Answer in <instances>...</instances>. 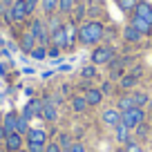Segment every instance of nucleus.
<instances>
[{"label":"nucleus","mask_w":152,"mask_h":152,"mask_svg":"<svg viewBox=\"0 0 152 152\" xmlns=\"http://www.w3.org/2000/svg\"><path fill=\"white\" fill-rule=\"evenodd\" d=\"M29 119H25V116H18V123H16V132L18 134H27L29 132Z\"/></svg>","instance_id":"nucleus-24"},{"label":"nucleus","mask_w":152,"mask_h":152,"mask_svg":"<svg viewBox=\"0 0 152 152\" xmlns=\"http://www.w3.org/2000/svg\"><path fill=\"white\" fill-rule=\"evenodd\" d=\"M5 148L9 152H18L20 148H23V134H18V132H9L5 137Z\"/></svg>","instance_id":"nucleus-7"},{"label":"nucleus","mask_w":152,"mask_h":152,"mask_svg":"<svg viewBox=\"0 0 152 152\" xmlns=\"http://www.w3.org/2000/svg\"><path fill=\"white\" fill-rule=\"evenodd\" d=\"M137 2H139V0H116V5H119V9H121V11H125V14L134 11Z\"/></svg>","instance_id":"nucleus-22"},{"label":"nucleus","mask_w":152,"mask_h":152,"mask_svg":"<svg viewBox=\"0 0 152 152\" xmlns=\"http://www.w3.org/2000/svg\"><path fill=\"white\" fill-rule=\"evenodd\" d=\"M31 56L36 58V61H43V58H47V49H45L43 45H40V47H36V49L31 52Z\"/></svg>","instance_id":"nucleus-27"},{"label":"nucleus","mask_w":152,"mask_h":152,"mask_svg":"<svg viewBox=\"0 0 152 152\" xmlns=\"http://www.w3.org/2000/svg\"><path fill=\"white\" fill-rule=\"evenodd\" d=\"M29 31L34 34V38H36V43H40L43 47H45V45L49 43V40H52V36L47 34V29H45L43 20H34V23H31V29H29Z\"/></svg>","instance_id":"nucleus-4"},{"label":"nucleus","mask_w":152,"mask_h":152,"mask_svg":"<svg viewBox=\"0 0 152 152\" xmlns=\"http://www.w3.org/2000/svg\"><path fill=\"white\" fill-rule=\"evenodd\" d=\"M0 9H2V0H0Z\"/></svg>","instance_id":"nucleus-41"},{"label":"nucleus","mask_w":152,"mask_h":152,"mask_svg":"<svg viewBox=\"0 0 152 152\" xmlns=\"http://www.w3.org/2000/svg\"><path fill=\"white\" fill-rule=\"evenodd\" d=\"M18 152H25V150H18Z\"/></svg>","instance_id":"nucleus-42"},{"label":"nucleus","mask_w":152,"mask_h":152,"mask_svg":"<svg viewBox=\"0 0 152 152\" xmlns=\"http://www.w3.org/2000/svg\"><path fill=\"white\" fill-rule=\"evenodd\" d=\"M137 78H139V72H134V74H130V76H123V78H121V87H123V90L134 87L137 85Z\"/></svg>","instance_id":"nucleus-18"},{"label":"nucleus","mask_w":152,"mask_h":152,"mask_svg":"<svg viewBox=\"0 0 152 152\" xmlns=\"http://www.w3.org/2000/svg\"><path fill=\"white\" fill-rule=\"evenodd\" d=\"M130 25H132V27H137L143 36H148V34L152 31V25L148 23L145 18H139V16H132V23H130Z\"/></svg>","instance_id":"nucleus-13"},{"label":"nucleus","mask_w":152,"mask_h":152,"mask_svg":"<svg viewBox=\"0 0 152 152\" xmlns=\"http://www.w3.org/2000/svg\"><path fill=\"white\" fill-rule=\"evenodd\" d=\"M125 152H143V150H141V145H139L137 141H128L125 143Z\"/></svg>","instance_id":"nucleus-28"},{"label":"nucleus","mask_w":152,"mask_h":152,"mask_svg":"<svg viewBox=\"0 0 152 152\" xmlns=\"http://www.w3.org/2000/svg\"><path fill=\"white\" fill-rule=\"evenodd\" d=\"M27 145H29L27 152H45V145H47V143H45V145L43 143H27Z\"/></svg>","instance_id":"nucleus-30"},{"label":"nucleus","mask_w":152,"mask_h":152,"mask_svg":"<svg viewBox=\"0 0 152 152\" xmlns=\"http://www.w3.org/2000/svg\"><path fill=\"white\" fill-rule=\"evenodd\" d=\"M103 34H105V27L99 20H90V23H85L78 29V38H81L83 45H96L103 38Z\"/></svg>","instance_id":"nucleus-1"},{"label":"nucleus","mask_w":152,"mask_h":152,"mask_svg":"<svg viewBox=\"0 0 152 152\" xmlns=\"http://www.w3.org/2000/svg\"><path fill=\"white\" fill-rule=\"evenodd\" d=\"M114 56H116V52L110 45H103V47H96L92 52V63L94 65H110L114 61Z\"/></svg>","instance_id":"nucleus-3"},{"label":"nucleus","mask_w":152,"mask_h":152,"mask_svg":"<svg viewBox=\"0 0 152 152\" xmlns=\"http://www.w3.org/2000/svg\"><path fill=\"white\" fill-rule=\"evenodd\" d=\"M143 121H145V112H143V107H132V110H128V112H121V125H125L128 130L141 125Z\"/></svg>","instance_id":"nucleus-2"},{"label":"nucleus","mask_w":152,"mask_h":152,"mask_svg":"<svg viewBox=\"0 0 152 152\" xmlns=\"http://www.w3.org/2000/svg\"><path fill=\"white\" fill-rule=\"evenodd\" d=\"M45 121H56V116H58V112H56V107H54L52 103H43V114H40Z\"/></svg>","instance_id":"nucleus-16"},{"label":"nucleus","mask_w":152,"mask_h":152,"mask_svg":"<svg viewBox=\"0 0 152 152\" xmlns=\"http://www.w3.org/2000/svg\"><path fill=\"white\" fill-rule=\"evenodd\" d=\"M5 137H7V132H5V128L0 125V141H5Z\"/></svg>","instance_id":"nucleus-38"},{"label":"nucleus","mask_w":152,"mask_h":152,"mask_svg":"<svg viewBox=\"0 0 152 152\" xmlns=\"http://www.w3.org/2000/svg\"><path fill=\"white\" fill-rule=\"evenodd\" d=\"M148 103H150V107H152V99H150V101H148Z\"/></svg>","instance_id":"nucleus-39"},{"label":"nucleus","mask_w":152,"mask_h":152,"mask_svg":"<svg viewBox=\"0 0 152 152\" xmlns=\"http://www.w3.org/2000/svg\"><path fill=\"white\" fill-rule=\"evenodd\" d=\"M137 134H139V137H148V125L145 123H141V125H137Z\"/></svg>","instance_id":"nucleus-33"},{"label":"nucleus","mask_w":152,"mask_h":152,"mask_svg":"<svg viewBox=\"0 0 152 152\" xmlns=\"http://www.w3.org/2000/svg\"><path fill=\"white\" fill-rule=\"evenodd\" d=\"M58 145H61V150H69L72 148V137L67 132H63L61 137H58Z\"/></svg>","instance_id":"nucleus-25"},{"label":"nucleus","mask_w":152,"mask_h":152,"mask_svg":"<svg viewBox=\"0 0 152 152\" xmlns=\"http://www.w3.org/2000/svg\"><path fill=\"white\" fill-rule=\"evenodd\" d=\"M58 52H61V49L56 47V45H54V47H49V52H47V56L49 58H58Z\"/></svg>","instance_id":"nucleus-36"},{"label":"nucleus","mask_w":152,"mask_h":152,"mask_svg":"<svg viewBox=\"0 0 152 152\" xmlns=\"http://www.w3.org/2000/svg\"><path fill=\"white\" fill-rule=\"evenodd\" d=\"M45 152H61V145H58L56 141H49L47 145H45Z\"/></svg>","instance_id":"nucleus-31"},{"label":"nucleus","mask_w":152,"mask_h":152,"mask_svg":"<svg viewBox=\"0 0 152 152\" xmlns=\"http://www.w3.org/2000/svg\"><path fill=\"white\" fill-rule=\"evenodd\" d=\"M40 5H43V9L47 14H52L54 9H58V0H40Z\"/></svg>","instance_id":"nucleus-26"},{"label":"nucleus","mask_w":152,"mask_h":152,"mask_svg":"<svg viewBox=\"0 0 152 152\" xmlns=\"http://www.w3.org/2000/svg\"><path fill=\"white\" fill-rule=\"evenodd\" d=\"M40 2V0H25V7H27V16L31 14L34 9H36V5Z\"/></svg>","instance_id":"nucleus-32"},{"label":"nucleus","mask_w":152,"mask_h":152,"mask_svg":"<svg viewBox=\"0 0 152 152\" xmlns=\"http://www.w3.org/2000/svg\"><path fill=\"white\" fill-rule=\"evenodd\" d=\"M16 123H18V114L16 112H9L5 114V121H2V128H5V132H16Z\"/></svg>","instance_id":"nucleus-14"},{"label":"nucleus","mask_w":152,"mask_h":152,"mask_svg":"<svg viewBox=\"0 0 152 152\" xmlns=\"http://www.w3.org/2000/svg\"><path fill=\"white\" fill-rule=\"evenodd\" d=\"M110 90H112V85H110V83H103V87H101V92H103V94H110Z\"/></svg>","instance_id":"nucleus-37"},{"label":"nucleus","mask_w":152,"mask_h":152,"mask_svg":"<svg viewBox=\"0 0 152 152\" xmlns=\"http://www.w3.org/2000/svg\"><path fill=\"white\" fill-rule=\"evenodd\" d=\"M132 107H134L132 96H121L119 103H116V110H119V112H128V110H132Z\"/></svg>","instance_id":"nucleus-17"},{"label":"nucleus","mask_w":152,"mask_h":152,"mask_svg":"<svg viewBox=\"0 0 152 152\" xmlns=\"http://www.w3.org/2000/svg\"><path fill=\"white\" fill-rule=\"evenodd\" d=\"M27 143H47V134H45V130H38V128H34V130H29L27 132Z\"/></svg>","instance_id":"nucleus-10"},{"label":"nucleus","mask_w":152,"mask_h":152,"mask_svg":"<svg viewBox=\"0 0 152 152\" xmlns=\"http://www.w3.org/2000/svg\"><path fill=\"white\" fill-rule=\"evenodd\" d=\"M11 11V20L14 23H23L27 18V7H25V0H14V5L9 7Z\"/></svg>","instance_id":"nucleus-5"},{"label":"nucleus","mask_w":152,"mask_h":152,"mask_svg":"<svg viewBox=\"0 0 152 152\" xmlns=\"http://www.w3.org/2000/svg\"><path fill=\"white\" fill-rule=\"evenodd\" d=\"M141 36H143V34L139 31L137 27H132V25H128V27H125V31H123V38L128 40V43H139V40H141Z\"/></svg>","instance_id":"nucleus-15"},{"label":"nucleus","mask_w":152,"mask_h":152,"mask_svg":"<svg viewBox=\"0 0 152 152\" xmlns=\"http://www.w3.org/2000/svg\"><path fill=\"white\" fill-rule=\"evenodd\" d=\"M74 5H76V0H58V11L61 14H72Z\"/></svg>","instance_id":"nucleus-20"},{"label":"nucleus","mask_w":152,"mask_h":152,"mask_svg":"<svg viewBox=\"0 0 152 152\" xmlns=\"http://www.w3.org/2000/svg\"><path fill=\"white\" fill-rule=\"evenodd\" d=\"M132 101H134V107H143V105L150 101V96H148L145 92H134V94H132Z\"/></svg>","instance_id":"nucleus-19"},{"label":"nucleus","mask_w":152,"mask_h":152,"mask_svg":"<svg viewBox=\"0 0 152 152\" xmlns=\"http://www.w3.org/2000/svg\"><path fill=\"white\" fill-rule=\"evenodd\" d=\"M134 16L145 18L148 23L152 25V5H148V2H137V7H134Z\"/></svg>","instance_id":"nucleus-8"},{"label":"nucleus","mask_w":152,"mask_h":152,"mask_svg":"<svg viewBox=\"0 0 152 152\" xmlns=\"http://www.w3.org/2000/svg\"><path fill=\"white\" fill-rule=\"evenodd\" d=\"M116 152H125V148H123V150H116Z\"/></svg>","instance_id":"nucleus-40"},{"label":"nucleus","mask_w":152,"mask_h":152,"mask_svg":"<svg viewBox=\"0 0 152 152\" xmlns=\"http://www.w3.org/2000/svg\"><path fill=\"white\" fill-rule=\"evenodd\" d=\"M85 101H87V105H99L101 101H103V92L96 90V87H87L85 90Z\"/></svg>","instance_id":"nucleus-12"},{"label":"nucleus","mask_w":152,"mask_h":152,"mask_svg":"<svg viewBox=\"0 0 152 152\" xmlns=\"http://www.w3.org/2000/svg\"><path fill=\"white\" fill-rule=\"evenodd\" d=\"M116 139H119V141L121 143H128L130 141V130L128 128H125V125H116Z\"/></svg>","instance_id":"nucleus-23"},{"label":"nucleus","mask_w":152,"mask_h":152,"mask_svg":"<svg viewBox=\"0 0 152 152\" xmlns=\"http://www.w3.org/2000/svg\"><path fill=\"white\" fill-rule=\"evenodd\" d=\"M20 49H23V52H27V54H31L34 49H36V38H34L31 31L23 34V38H20Z\"/></svg>","instance_id":"nucleus-9"},{"label":"nucleus","mask_w":152,"mask_h":152,"mask_svg":"<svg viewBox=\"0 0 152 152\" xmlns=\"http://www.w3.org/2000/svg\"><path fill=\"white\" fill-rule=\"evenodd\" d=\"M52 43L56 45L58 49H61V47H72V43H69V36H67L65 27H58L56 31H52Z\"/></svg>","instance_id":"nucleus-6"},{"label":"nucleus","mask_w":152,"mask_h":152,"mask_svg":"<svg viewBox=\"0 0 152 152\" xmlns=\"http://www.w3.org/2000/svg\"><path fill=\"white\" fill-rule=\"evenodd\" d=\"M94 74H96L94 65H87V67H83V78H94Z\"/></svg>","instance_id":"nucleus-29"},{"label":"nucleus","mask_w":152,"mask_h":152,"mask_svg":"<svg viewBox=\"0 0 152 152\" xmlns=\"http://www.w3.org/2000/svg\"><path fill=\"white\" fill-rule=\"evenodd\" d=\"M58 27H63L61 20H58V18H49V29H52V31H56Z\"/></svg>","instance_id":"nucleus-35"},{"label":"nucleus","mask_w":152,"mask_h":152,"mask_svg":"<svg viewBox=\"0 0 152 152\" xmlns=\"http://www.w3.org/2000/svg\"><path fill=\"white\" fill-rule=\"evenodd\" d=\"M67 152H85V145L83 143H72V148Z\"/></svg>","instance_id":"nucleus-34"},{"label":"nucleus","mask_w":152,"mask_h":152,"mask_svg":"<svg viewBox=\"0 0 152 152\" xmlns=\"http://www.w3.org/2000/svg\"><path fill=\"white\" fill-rule=\"evenodd\" d=\"M103 123L116 128V125L121 123V112H119V110H105V112H103Z\"/></svg>","instance_id":"nucleus-11"},{"label":"nucleus","mask_w":152,"mask_h":152,"mask_svg":"<svg viewBox=\"0 0 152 152\" xmlns=\"http://www.w3.org/2000/svg\"><path fill=\"white\" fill-rule=\"evenodd\" d=\"M72 107H74V112H85V107H87L85 96H74L72 99Z\"/></svg>","instance_id":"nucleus-21"}]
</instances>
